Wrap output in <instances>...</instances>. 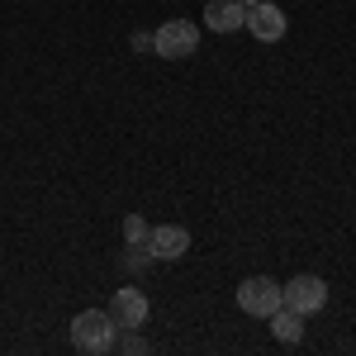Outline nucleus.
<instances>
[{
    "label": "nucleus",
    "mask_w": 356,
    "mask_h": 356,
    "mask_svg": "<svg viewBox=\"0 0 356 356\" xmlns=\"http://www.w3.org/2000/svg\"><path fill=\"white\" fill-rule=\"evenodd\" d=\"M147 233H152V228H147L143 214H129V219H124V238H129L134 252H147Z\"/></svg>",
    "instance_id": "nucleus-10"
},
{
    "label": "nucleus",
    "mask_w": 356,
    "mask_h": 356,
    "mask_svg": "<svg viewBox=\"0 0 356 356\" xmlns=\"http://www.w3.org/2000/svg\"><path fill=\"white\" fill-rule=\"evenodd\" d=\"M114 347H119V352H129V356H143V352H147V342L138 337V328H124V337L114 332Z\"/></svg>",
    "instance_id": "nucleus-11"
},
{
    "label": "nucleus",
    "mask_w": 356,
    "mask_h": 356,
    "mask_svg": "<svg viewBox=\"0 0 356 356\" xmlns=\"http://www.w3.org/2000/svg\"><path fill=\"white\" fill-rule=\"evenodd\" d=\"M266 323H271L275 342H285V347H295V342L304 337V314H295V309H285V304L275 309V314L266 318Z\"/></svg>",
    "instance_id": "nucleus-9"
},
{
    "label": "nucleus",
    "mask_w": 356,
    "mask_h": 356,
    "mask_svg": "<svg viewBox=\"0 0 356 356\" xmlns=\"http://www.w3.org/2000/svg\"><path fill=\"white\" fill-rule=\"evenodd\" d=\"M243 0H209L204 5V29H214V33H233V29H243Z\"/></svg>",
    "instance_id": "nucleus-8"
},
{
    "label": "nucleus",
    "mask_w": 356,
    "mask_h": 356,
    "mask_svg": "<svg viewBox=\"0 0 356 356\" xmlns=\"http://www.w3.org/2000/svg\"><path fill=\"white\" fill-rule=\"evenodd\" d=\"M280 304L309 318V314H318V309L328 304V280H318V275H295V280L280 285Z\"/></svg>",
    "instance_id": "nucleus-2"
},
{
    "label": "nucleus",
    "mask_w": 356,
    "mask_h": 356,
    "mask_svg": "<svg viewBox=\"0 0 356 356\" xmlns=\"http://www.w3.org/2000/svg\"><path fill=\"white\" fill-rule=\"evenodd\" d=\"M186 252H191V233L181 223H162L147 233V257H157V261H181Z\"/></svg>",
    "instance_id": "nucleus-7"
},
{
    "label": "nucleus",
    "mask_w": 356,
    "mask_h": 356,
    "mask_svg": "<svg viewBox=\"0 0 356 356\" xmlns=\"http://www.w3.org/2000/svg\"><path fill=\"white\" fill-rule=\"evenodd\" d=\"M238 309L252 314V318H271L275 309H280V285H275L271 275H247L243 285H238Z\"/></svg>",
    "instance_id": "nucleus-4"
},
{
    "label": "nucleus",
    "mask_w": 356,
    "mask_h": 356,
    "mask_svg": "<svg viewBox=\"0 0 356 356\" xmlns=\"http://www.w3.org/2000/svg\"><path fill=\"white\" fill-rule=\"evenodd\" d=\"M247 29H252V38H261V43H280L285 38V10L271 5V0H257V5H247Z\"/></svg>",
    "instance_id": "nucleus-6"
},
{
    "label": "nucleus",
    "mask_w": 356,
    "mask_h": 356,
    "mask_svg": "<svg viewBox=\"0 0 356 356\" xmlns=\"http://www.w3.org/2000/svg\"><path fill=\"white\" fill-rule=\"evenodd\" d=\"M200 48V29L191 19H166L157 33H152V53L157 57H171V62H181V57H191Z\"/></svg>",
    "instance_id": "nucleus-3"
},
{
    "label": "nucleus",
    "mask_w": 356,
    "mask_h": 356,
    "mask_svg": "<svg viewBox=\"0 0 356 356\" xmlns=\"http://www.w3.org/2000/svg\"><path fill=\"white\" fill-rule=\"evenodd\" d=\"M147 309H152L147 295H143L138 285H124V290H114V300H110L105 314L114 318V328H143V323H147Z\"/></svg>",
    "instance_id": "nucleus-5"
},
{
    "label": "nucleus",
    "mask_w": 356,
    "mask_h": 356,
    "mask_svg": "<svg viewBox=\"0 0 356 356\" xmlns=\"http://www.w3.org/2000/svg\"><path fill=\"white\" fill-rule=\"evenodd\" d=\"M114 318L110 314H100V309H86V314H76L72 318V342L81 347V352L100 356V352H114Z\"/></svg>",
    "instance_id": "nucleus-1"
}]
</instances>
